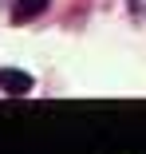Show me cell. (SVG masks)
Returning <instances> with one entry per match:
<instances>
[{"label": "cell", "instance_id": "1", "mask_svg": "<svg viewBox=\"0 0 146 154\" xmlns=\"http://www.w3.org/2000/svg\"><path fill=\"white\" fill-rule=\"evenodd\" d=\"M0 87H4L8 95H28V91H32V75L16 71V67H4L0 71Z\"/></svg>", "mask_w": 146, "mask_h": 154}, {"label": "cell", "instance_id": "2", "mask_svg": "<svg viewBox=\"0 0 146 154\" xmlns=\"http://www.w3.org/2000/svg\"><path fill=\"white\" fill-rule=\"evenodd\" d=\"M51 4V0H16V8H12V16L24 24V20H32V16H40L44 8Z\"/></svg>", "mask_w": 146, "mask_h": 154}]
</instances>
